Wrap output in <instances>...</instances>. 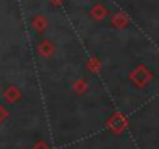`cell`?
<instances>
[{
	"label": "cell",
	"mask_w": 159,
	"mask_h": 149,
	"mask_svg": "<svg viewBox=\"0 0 159 149\" xmlns=\"http://www.w3.org/2000/svg\"><path fill=\"white\" fill-rule=\"evenodd\" d=\"M48 149H53V147H48Z\"/></svg>",
	"instance_id": "cell-1"
}]
</instances>
